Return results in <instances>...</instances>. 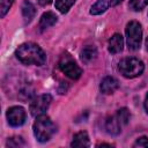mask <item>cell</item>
I'll list each match as a JSON object with an SVG mask.
<instances>
[{"label":"cell","mask_w":148,"mask_h":148,"mask_svg":"<svg viewBox=\"0 0 148 148\" xmlns=\"http://www.w3.org/2000/svg\"><path fill=\"white\" fill-rule=\"evenodd\" d=\"M15 56L24 65L42 66L46 61V54L42 50V47L31 42L21 44L16 49Z\"/></svg>","instance_id":"cell-1"},{"label":"cell","mask_w":148,"mask_h":148,"mask_svg":"<svg viewBox=\"0 0 148 148\" xmlns=\"http://www.w3.org/2000/svg\"><path fill=\"white\" fill-rule=\"evenodd\" d=\"M32 130H34V135L37 139V141L46 142L53 136V134L57 131V127L54 123L51 120V118L46 116L45 113H43L36 117Z\"/></svg>","instance_id":"cell-2"},{"label":"cell","mask_w":148,"mask_h":148,"mask_svg":"<svg viewBox=\"0 0 148 148\" xmlns=\"http://www.w3.org/2000/svg\"><path fill=\"white\" fill-rule=\"evenodd\" d=\"M118 71L120 74L127 79H134L140 76L145 71V64L142 60L135 57H127L119 61Z\"/></svg>","instance_id":"cell-3"},{"label":"cell","mask_w":148,"mask_h":148,"mask_svg":"<svg viewBox=\"0 0 148 148\" xmlns=\"http://www.w3.org/2000/svg\"><path fill=\"white\" fill-rule=\"evenodd\" d=\"M126 43L130 50L135 51L140 47L142 40V28L138 21H130L125 29Z\"/></svg>","instance_id":"cell-4"},{"label":"cell","mask_w":148,"mask_h":148,"mask_svg":"<svg viewBox=\"0 0 148 148\" xmlns=\"http://www.w3.org/2000/svg\"><path fill=\"white\" fill-rule=\"evenodd\" d=\"M58 67L66 76L73 80H77L82 74V69L79 67V65H76L75 60L68 53H65L61 56L58 62Z\"/></svg>","instance_id":"cell-5"},{"label":"cell","mask_w":148,"mask_h":148,"mask_svg":"<svg viewBox=\"0 0 148 148\" xmlns=\"http://www.w3.org/2000/svg\"><path fill=\"white\" fill-rule=\"evenodd\" d=\"M52 102V97L49 94H43L37 97H35L30 104H29V111L34 117H37L39 114L45 113V111L49 109L50 104Z\"/></svg>","instance_id":"cell-6"},{"label":"cell","mask_w":148,"mask_h":148,"mask_svg":"<svg viewBox=\"0 0 148 148\" xmlns=\"http://www.w3.org/2000/svg\"><path fill=\"white\" fill-rule=\"evenodd\" d=\"M6 117H7V120H8V124L13 127H18V126H22L25 121V117H27V113H25V110L22 108V106H18V105H15V106H10L7 112H6Z\"/></svg>","instance_id":"cell-7"},{"label":"cell","mask_w":148,"mask_h":148,"mask_svg":"<svg viewBox=\"0 0 148 148\" xmlns=\"http://www.w3.org/2000/svg\"><path fill=\"white\" fill-rule=\"evenodd\" d=\"M118 88H119V82L113 76H106V77H104L102 80L101 84H99V90L104 95L113 94Z\"/></svg>","instance_id":"cell-8"},{"label":"cell","mask_w":148,"mask_h":148,"mask_svg":"<svg viewBox=\"0 0 148 148\" xmlns=\"http://www.w3.org/2000/svg\"><path fill=\"white\" fill-rule=\"evenodd\" d=\"M118 5V0H97L91 7L89 13L91 15H99L102 13H104L108 8Z\"/></svg>","instance_id":"cell-9"},{"label":"cell","mask_w":148,"mask_h":148,"mask_svg":"<svg viewBox=\"0 0 148 148\" xmlns=\"http://www.w3.org/2000/svg\"><path fill=\"white\" fill-rule=\"evenodd\" d=\"M124 47V38L120 34H114L110 37L109 43H108V50L110 53H119L123 51Z\"/></svg>","instance_id":"cell-10"},{"label":"cell","mask_w":148,"mask_h":148,"mask_svg":"<svg viewBox=\"0 0 148 148\" xmlns=\"http://www.w3.org/2000/svg\"><path fill=\"white\" fill-rule=\"evenodd\" d=\"M121 123L119 121V119L117 118L116 114L109 117L105 121V128H106V132L111 135H118L120 132H121Z\"/></svg>","instance_id":"cell-11"},{"label":"cell","mask_w":148,"mask_h":148,"mask_svg":"<svg viewBox=\"0 0 148 148\" xmlns=\"http://www.w3.org/2000/svg\"><path fill=\"white\" fill-rule=\"evenodd\" d=\"M57 20H58V17H57V15L53 12H46V13H44L42 15L40 20H39V29H40V31H44L45 29L54 25L56 22H57Z\"/></svg>","instance_id":"cell-12"},{"label":"cell","mask_w":148,"mask_h":148,"mask_svg":"<svg viewBox=\"0 0 148 148\" xmlns=\"http://www.w3.org/2000/svg\"><path fill=\"white\" fill-rule=\"evenodd\" d=\"M71 146L72 147H89L90 141H89L88 133L86 131H81V132H77L76 134H74Z\"/></svg>","instance_id":"cell-13"},{"label":"cell","mask_w":148,"mask_h":148,"mask_svg":"<svg viewBox=\"0 0 148 148\" xmlns=\"http://www.w3.org/2000/svg\"><path fill=\"white\" fill-rule=\"evenodd\" d=\"M96 57H97V49L94 45H87L86 47H83L80 54V58L84 64H89Z\"/></svg>","instance_id":"cell-14"},{"label":"cell","mask_w":148,"mask_h":148,"mask_svg":"<svg viewBox=\"0 0 148 148\" xmlns=\"http://www.w3.org/2000/svg\"><path fill=\"white\" fill-rule=\"evenodd\" d=\"M21 9H22V16L25 23H29L36 15V8L30 1H24Z\"/></svg>","instance_id":"cell-15"},{"label":"cell","mask_w":148,"mask_h":148,"mask_svg":"<svg viewBox=\"0 0 148 148\" xmlns=\"http://www.w3.org/2000/svg\"><path fill=\"white\" fill-rule=\"evenodd\" d=\"M76 0H56V8L62 13V14H66L71 7L75 3Z\"/></svg>","instance_id":"cell-16"},{"label":"cell","mask_w":148,"mask_h":148,"mask_svg":"<svg viewBox=\"0 0 148 148\" xmlns=\"http://www.w3.org/2000/svg\"><path fill=\"white\" fill-rule=\"evenodd\" d=\"M116 116H117V118L119 119V121L121 123L123 126L127 125L128 121H130V118H131V113H130L128 109H126V108L119 109V110L116 112Z\"/></svg>","instance_id":"cell-17"},{"label":"cell","mask_w":148,"mask_h":148,"mask_svg":"<svg viewBox=\"0 0 148 148\" xmlns=\"http://www.w3.org/2000/svg\"><path fill=\"white\" fill-rule=\"evenodd\" d=\"M148 5V0H130L128 7L134 12H140Z\"/></svg>","instance_id":"cell-18"},{"label":"cell","mask_w":148,"mask_h":148,"mask_svg":"<svg viewBox=\"0 0 148 148\" xmlns=\"http://www.w3.org/2000/svg\"><path fill=\"white\" fill-rule=\"evenodd\" d=\"M13 2H14V0H0V16L1 17H3L8 13Z\"/></svg>","instance_id":"cell-19"},{"label":"cell","mask_w":148,"mask_h":148,"mask_svg":"<svg viewBox=\"0 0 148 148\" xmlns=\"http://www.w3.org/2000/svg\"><path fill=\"white\" fill-rule=\"evenodd\" d=\"M7 147H22V146H24V141H23V139L21 138V136H13V138H10V139H8L7 140Z\"/></svg>","instance_id":"cell-20"},{"label":"cell","mask_w":148,"mask_h":148,"mask_svg":"<svg viewBox=\"0 0 148 148\" xmlns=\"http://www.w3.org/2000/svg\"><path fill=\"white\" fill-rule=\"evenodd\" d=\"M133 147H145V148H147L148 147V138L147 136L138 138L136 141L133 143Z\"/></svg>","instance_id":"cell-21"},{"label":"cell","mask_w":148,"mask_h":148,"mask_svg":"<svg viewBox=\"0 0 148 148\" xmlns=\"http://www.w3.org/2000/svg\"><path fill=\"white\" fill-rule=\"evenodd\" d=\"M37 1L40 6H46V5H50L52 2V0H37Z\"/></svg>","instance_id":"cell-22"},{"label":"cell","mask_w":148,"mask_h":148,"mask_svg":"<svg viewBox=\"0 0 148 148\" xmlns=\"http://www.w3.org/2000/svg\"><path fill=\"white\" fill-rule=\"evenodd\" d=\"M143 105H145V110H146V112L148 113V94L146 95V98H145V103H143Z\"/></svg>","instance_id":"cell-23"},{"label":"cell","mask_w":148,"mask_h":148,"mask_svg":"<svg viewBox=\"0 0 148 148\" xmlns=\"http://www.w3.org/2000/svg\"><path fill=\"white\" fill-rule=\"evenodd\" d=\"M146 46H147V50H148V37H147V40H146Z\"/></svg>","instance_id":"cell-24"},{"label":"cell","mask_w":148,"mask_h":148,"mask_svg":"<svg viewBox=\"0 0 148 148\" xmlns=\"http://www.w3.org/2000/svg\"><path fill=\"white\" fill-rule=\"evenodd\" d=\"M121 1H123V0H118V3H120V2H121Z\"/></svg>","instance_id":"cell-25"}]
</instances>
